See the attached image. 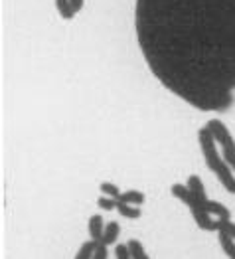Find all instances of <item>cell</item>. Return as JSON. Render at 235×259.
I'll list each match as a JSON object with an SVG mask.
<instances>
[{
  "instance_id": "obj_7",
  "label": "cell",
  "mask_w": 235,
  "mask_h": 259,
  "mask_svg": "<svg viewBox=\"0 0 235 259\" xmlns=\"http://www.w3.org/2000/svg\"><path fill=\"white\" fill-rule=\"evenodd\" d=\"M186 184H188V188H190L194 194H196L200 200H202V202H204V206H206V202H208L210 198H208V194H206L204 180H202L198 174H192V176H188V182H186Z\"/></svg>"
},
{
  "instance_id": "obj_8",
  "label": "cell",
  "mask_w": 235,
  "mask_h": 259,
  "mask_svg": "<svg viewBox=\"0 0 235 259\" xmlns=\"http://www.w3.org/2000/svg\"><path fill=\"white\" fill-rule=\"evenodd\" d=\"M206 210H208L215 220H231V212H229V208H225L221 202L208 200V202H206Z\"/></svg>"
},
{
  "instance_id": "obj_12",
  "label": "cell",
  "mask_w": 235,
  "mask_h": 259,
  "mask_svg": "<svg viewBox=\"0 0 235 259\" xmlns=\"http://www.w3.org/2000/svg\"><path fill=\"white\" fill-rule=\"evenodd\" d=\"M127 245H128V249H130L132 259H150L149 253H147V249H145V245H143L138 239H128Z\"/></svg>"
},
{
  "instance_id": "obj_16",
  "label": "cell",
  "mask_w": 235,
  "mask_h": 259,
  "mask_svg": "<svg viewBox=\"0 0 235 259\" xmlns=\"http://www.w3.org/2000/svg\"><path fill=\"white\" fill-rule=\"evenodd\" d=\"M99 188H101L103 194L111 196V198H119V196H121V188H119L117 184H113V182H101Z\"/></svg>"
},
{
  "instance_id": "obj_20",
  "label": "cell",
  "mask_w": 235,
  "mask_h": 259,
  "mask_svg": "<svg viewBox=\"0 0 235 259\" xmlns=\"http://www.w3.org/2000/svg\"><path fill=\"white\" fill-rule=\"evenodd\" d=\"M69 2H71V6H73V10H75V12H81V10H83L85 0H69Z\"/></svg>"
},
{
  "instance_id": "obj_4",
  "label": "cell",
  "mask_w": 235,
  "mask_h": 259,
  "mask_svg": "<svg viewBox=\"0 0 235 259\" xmlns=\"http://www.w3.org/2000/svg\"><path fill=\"white\" fill-rule=\"evenodd\" d=\"M208 129L212 131V135L215 137V143L219 147L221 156L225 158V162L231 166V170L235 172V139L229 133V129L225 127V123H221L219 119H212L208 125Z\"/></svg>"
},
{
  "instance_id": "obj_14",
  "label": "cell",
  "mask_w": 235,
  "mask_h": 259,
  "mask_svg": "<svg viewBox=\"0 0 235 259\" xmlns=\"http://www.w3.org/2000/svg\"><path fill=\"white\" fill-rule=\"evenodd\" d=\"M95 249H97V243H95L93 239H89V241H85V243L77 249V253H75V257L73 259H93Z\"/></svg>"
},
{
  "instance_id": "obj_13",
  "label": "cell",
  "mask_w": 235,
  "mask_h": 259,
  "mask_svg": "<svg viewBox=\"0 0 235 259\" xmlns=\"http://www.w3.org/2000/svg\"><path fill=\"white\" fill-rule=\"evenodd\" d=\"M56 8H58V12H60V16L64 18V20H71L77 12L73 10V6H71V2L69 0H56Z\"/></svg>"
},
{
  "instance_id": "obj_6",
  "label": "cell",
  "mask_w": 235,
  "mask_h": 259,
  "mask_svg": "<svg viewBox=\"0 0 235 259\" xmlns=\"http://www.w3.org/2000/svg\"><path fill=\"white\" fill-rule=\"evenodd\" d=\"M217 239H219V245L223 249V253L229 259H235V238L223 228H217Z\"/></svg>"
},
{
  "instance_id": "obj_3",
  "label": "cell",
  "mask_w": 235,
  "mask_h": 259,
  "mask_svg": "<svg viewBox=\"0 0 235 259\" xmlns=\"http://www.w3.org/2000/svg\"><path fill=\"white\" fill-rule=\"evenodd\" d=\"M170 192H172V196L178 198L182 204H186V208L190 210L194 222L198 224L200 230H204V232H217L219 220H214V216L206 210L204 202L188 188V184H172Z\"/></svg>"
},
{
  "instance_id": "obj_10",
  "label": "cell",
  "mask_w": 235,
  "mask_h": 259,
  "mask_svg": "<svg viewBox=\"0 0 235 259\" xmlns=\"http://www.w3.org/2000/svg\"><path fill=\"white\" fill-rule=\"evenodd\" d=\"M117 212L123 218H128V220H138L140 214H143L140 206H132V204L121 202V200H117Z\"/></svg>"
},
{
  "instance_id": "obj_19",
  "label": "cell",
  "mask_w": 235,
  "mask_h": 259,
  "mask_svg": "<svg viewBox=\"0 0 235 259\" xmlns=\"http://www.w3.org/2000/svg\"><path fill=\"white\" fill-rule=\"evenodd\" d=\"M219 228H223V230H227L231 236L235 238V224L231 220H219Z\"/></svg>"
},
{
  "instance_id": "obj_18",
  "label": "cell",
  "mask_w": 235,
  "mask_h": 259,
  "mask_svg": "<svg viewBox=\"0 0 235 259\" xmlns=\"http://www.w3.org/2000/svg\"><path fill=\"white\" fill-rule=\"evenodd\" d=\"M93 259H109V247H107V245L99 243V245H97V249H95V255H93Z\"/></svg>"
},
{
  "instance_id": "obj_2",
  "label": "cell",
  "mask_w": 235,
  "mask_h": 259,
  "mask_svg": "<svg viewBox=\"0 0 235 259\" xmlns=\"http://www.w3.org/2000/svg\"><path fill=\"white\" fill-rule=\"evenodd\" d=\"M198 143H200V149H202V154H204L206 166L215 174L219 184L229 194H235V172L231 170V166L225 162V158L221 156L219 147L215 143V137L208 127H202L198 131Z\"/></svg>"
},
{
  "instance_id": "obj_11",
  "label": "cell",
  "mask_w": 235,
  "mask_h": 259,
  "mask_svg": "<svg viewBox=\"0 0 235 259\" xmlns=\"http://www.w3.org/2000/svg\"><path fill=\"white\" fill-rule=\"evenodd\" d=\"M117 200L132 204V206H143V204L147 202V196L143 194L140 190H127V192H121V196H119Z\"/></svg>"
},
{
  "instance_id": "obj_9",
  "label": "cell",
  "mask_w": 235,
  "mask_h": 259,
  "mask_svg": "<svg viewBox=\"0 0 235 259\" xmlns=\"http://www.w3.org/2000/svg\"><path fill=\"white\" fill-rule=\"evenodd\" d=\"M119 234H121V226H119V222H109L107 226H105V234H103V239H101V243L103 245H115V241L119 239Z\"/></svg>"
},
{
  "instance_id": "obj_17",
  "label": "cell",
  "mask_w": 235,
  "mask_h": 259,
  "mask_svg": "<svg viewBox=\"0 0 235 259\" xmlns=\"http://www.w3.org/2000/svg\"><path fill=\"white\" fill-rule=\"evenodd\" d=\"M115 259H132L127 243H119V245H115Z\"/></svg>"
},
{
  "instance_id": "obj_5",
  "label": "cell",
  "mask_w": 235,
  "mask_h": 259,
  "mask_svg": "<svg viewBox=\"0 0 235 259\" xmlns=\"http://www.w3.org/2000/svg\"><path fill=\"white\" fill-rule=\"evenodd\" d=\"M105 222H103V218L99 216V214H93V216L89 218V224H87V228H89V236L91 239L99 245L101 243V239H103V234H105Z\"/></svg>"
},
{
  "instance_id": "obj_15",
  "label": "cell",
  "mask_w": 235,
  "mask_h": 259,
  "mask_svg": "<svg viewBox=\"0 0 235 259\" xmlns=\"http://www.w3.org/2000/svg\"><path fill=\"white\" fill-rule=\"evenodd\" d=\"M97 206L105 212H111V210H117V198H111V196H99L97 200Z\"/></svg>"
},
{
  "instance_id": "obj_1",
  "label": "cell",
  "mask_w": 235,
  "mask_h": 259,
  "mask_svg": "<svg viewBox=\"0 0 235 259\" xmlns=\"http://www.w3.org/2000/svg\"><path fill=\"white\" fill-rule=\"evenodd\" d=\"M134 32L152 75L198 111L235 103V0H136Z\"/></svg>"
}]
</instances>
